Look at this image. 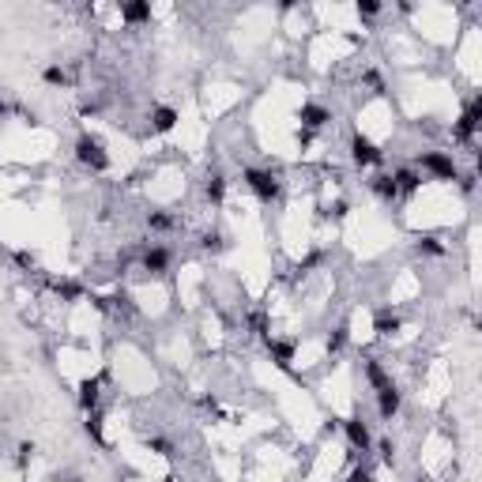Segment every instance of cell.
Listing matches in <instances>:
<instances>
[{
    "label": "cell",
    "instance_id": "obj_1",
    "mask_svg": "<svg viewBox=\"0 0 482 482\" xmlns=\"http://www.w3.org/2000/svg\"><path fill=\"white\" fill-rule=\"evenodd\" d=\"M76 163L87 166L91 173H106V170H110V151H106V143L95 136V132H79V136H76Z\"/></svg>",
    "mask_w": 482,
    "mask_h": 482
},
{
    "label": "cell",
    "instance_id": "obj_2",
    "mask_svg": "<svg viewBox=\"0 0 482 482\" xmlns=\"http://www.w3.org/2000/svg\"><path fill=\"white\" fill-rule=\"evenodd\" d=\"M241 178H245V189L257 196L260 204H275V200L283 196V181H279V173L264 170V166H249Z\"/></svg>",
    "mask_w": 482,
    "mask_h": 482
},
{
    "label": "cell",
    "instance_id": "obj_3",
    "mask_svg": "<svg viewBox=\"0 0 482 482\" xmlns=\"http://www.w3.org/2000/svg\"><path fill=\"white\" fill-rule=\"evenodd\" d=\"M414 170H419L422 178H434V181H456L460 178L456 158L445 155V151H422L419 163H414Z\"/></svg>",
    "mask_w": 482,
    "mask_h": 482
},
{
    "label": "cell",
    "instance_id": "obj_4",
    "mask_svg": "<svg viewBox=\"0 0 482 482\" xmlns=\"http://www.w3.org/2000/svg\"><path fill=\"white\" fill-rule=\"evenodd\" d=\"M478 125H482V98L475 95V98H467V106H463L460 120L452 125V140H460V143H475V136H478Z\"/></svg>",
    "mask_w": 482,
    "mask_h": 482
},
{
    "label": "cell",
    "instance_id": "obj_5",
    "mask_svg": "<svg viewBox=\"0 0 482 482\" xmlns=\"http://www.w3.org/2000/svg\"><path fill=\"white\" fill-rule=\"evenodd\" d=\"M351 163L358 170H369V166H381L384 163V151L377 143H373L369 136H362V132H354L351 136Z\"/></svg>",
    "mask_w": 482,
    "mask_h": 482
},
{
    "label": "cell",
    "instance_id": "obj_6",
    "mask_svg": "<svg viewBox=\"0 0 482 482\" xmlns=\"http://www.w3.org/2000/svg\"><path fill=\"white\" fill-rule=\"evenodd\" d=\"M339 422H343V434H347L354 452H369L373 448V430H369V422L362 419V414H354V419H339Z\"/></svg>",
    "mask_w": 482,
    "mask_h": 482
},
{
    "label": "cell",
    "instance_id": "obj_7",
    "mask_svg": "<svg viewBox=\"0 0 482 482\" xmlns=\"http://www.w3.org/2000/svg\"><path fill=\"white\" fill-rule=\"evenodd\" d=\"M264 347H267V358L275 362V369L290 373V366H294V351H298V347H294L290 339H275V336H267Z\"/></svg>",
    "mask_w": 482,
    "mask_h": 482
},
{
    "label": "cell",
    "instance_id": "obj_8",
    "mask_svg": "<svg viewBox=\"0 0 482 482\" xmlns=\"http://www.w3.org/2000/svg\"><path fill=\"white\" fill-rule=\"evenodd\" d=\"M399 407H404V392H399L396 384H384L381 392H377V414L384 422H392L396 414H399Z\"/></svg>",
    "mask_w": 482,
    "mask_h": 482
},
{
    "label": "cell",
    "instance_id": "obj_9",
    "mask_svg": "<svg viewBox=\"0 0 482 482\" xmlns=\"http://www.w3.org/2000/svg\"><path fill=\"white\" fill-rule=\"evenodd\" d=\"M298 120H302V128L317 132V128H324L328 120H332V110H328V106H320V102H302Z\"/></svg>",
    "mask_w": 482,
    "mask_h": 482
},
{
    "label": "cell",
    "instance_id": "obj_10",
    "mask_svg": "<svg viewBox=\"0 0 482 482\" xmlns=\"http://www.w3.org/2000/svg\"><path fill=\"white\" fill-rule=\"evenodd\" d=\"M170 249L166 245H151V249H143V257H140V264H143V272H151V275H166L170 272Z\"/></svg>",
    "mask_w": 482,
    "mask_h": 482
},
{
    "label": "cell",
    "instance_id": "obj_11",
    "mask_svg": "<svg viewBox=\"0 0 482 482\" xmlns=\"http://www.w3.org/2000/svg\"><path fill=\"white\" fill-rule=\"evenodd\" d=\"M98 399H102V392H98V377H83V381H79V388H76V404H79V411H83V414L98 411Z\"/></svg>",
    "mask_w": 482,
    "mask_h": 482
},
{
    "label": "cell",
    "instance_id": "obj_12",
    "mask_svg": "<svg viewBox=\"0 0 482 482\" xmlns=\"http://www.w3.org/2000/svg\"><path fill=\"white\" fill-rule=\"evenodd\" d=\"M178 120H181L178 106H155V110H151V132H158V136H166V132H173V128H178Z\"/></svg>",
    "mask_w": 482,
    "mask_h": 482
},
{
    "label": "cell",
    "instance_id": "obj_13",
    "mask_svg": "<svg viewBox=\"0 0 482 482\" xmlns=\"http://www.w3.org/2000/svg\"><path fill=\"white\" fill-rule=\"evenodd\" d=\"M392 181H396V189H399V196H414V193H419L422 189V173L419 170H414V166H399L396 173H392Z\"/></svg>",
    "mask_w": 482,
    "mask_h": 482
},
{
    "label": "cell",
    "instance_id": "obj_14",
    "mask_svg": "<svg viewBox=\"0 0 482 482\" xmlns=\"http://www.w3.org/2000/svg\"><path fill=\"white\" fill-rule=\"evenodd\" d=\"M120 19H125L128 26L151 23V0H128V4H120Z\"/></svg>",
    "mask_w": 482,
    "mask_h": 482
},
{
    "label": "cell",
    "instance_id": "obj_15",
    "mask_svg": "<svg viewBox=\"0 0 482 482\" xmlns=\"http://www.w3.org/2000/svg\"><path fill=\"white\" fill-rule=\"evenodd\" d=\"M53 290H57L61 302H83V298H87V287L79 283V279H57V283H53Z\"/></svg>",
    "mask_w": 482,
    "mask_h": 482
},
{
    "label": "cell",
    "instance_id": "obj_16",
    "mask_svg": "<svg viewBox=\"0 0 482 482\" xmlns=\"http://www.w3.org/2000/svg\"><path fill=\"white\" fill-rule=\"evenodd\" d=\"M362 369H366V381H369V388H373V392H381L384 384H392V377H388V369L381 366L377 358H366V362H362Z\"/></svg>",
    "mask_w": 482,
    "mask_h": 482
},
{
    "label": "cell",
    "instance_id": "obj_17",
    "mask_svg": "<svg viewBox=\"0 0 482 482\" xmlns=\"http://www.w3.org/2000/svg\"><path fill=\"white\" fill-rule=\"evenodd\" d=\"M373 328H377L381 336H396V332H399V313L388 309V305H381V309L373 313Z\"/></svg>",
    "mask_w": 482,
    "mask_h": 482
},
{
    "label": "cell",
    "instance_id": "obj_18",
    "mask_svg": "<svg viewBox=\"0 0 482 482\" xmlns=\"http://www.w3.org/2000/svg\"><path fill=\"white\" fill-rule=\"evenodd\" d=\"M369 189H373V196H377V200H384V204L399 200V189H396L392 173H381V178H373V181H369Z\"/></svg>",
    "mask_w": 482,
    "mask_h": 482
},
{
    "label": "cell",
    "instance_id": "obj_19",
    "mask_svg": "<svg viewBox=\"0 0 482 482\" xmlns=\"http://www.w3.org/2000/svg\"><path fill=\"white\" fill-rule=\"evenodd\" d=\"M83 430H87V437L95 441V445H106V419H102V411H91L87 414Z\"/></svg>",
    "mask_w": 482,
    "mask_h": 482
},
{
    "label": "cell",
    "instance_id": "obj_20",
    "mask_svg": "<svg viewBox=\"0 0 482 482\" xmlns=\"http://www.w3.org/2000/svg\"><path fill=\"white\" fill-rule=\"evenodd\" d=\"M42 83H49V87H68L72 76H68V68H64V64H46V68H42Z\"/></svg>",
    "mask_w": 482,
    "mask_h": 482
},
{
    "label": "cell",
    "instance_id": "obj_21",
    "mask_svg": "<svg viewBox=\"0 0 482 482\" xmlns=\"http://www.w3.org/2000/svg\"><path fill=\"white\" fill-rule=\"evenodd\" d=\"M414 252H419V257H445V241L434 237V234H426V237L414 241Z\"/></svg>",
    "mask_w": 482,
    "mask_h": 482
},
{
    "label": "cell",
    "instance_id": "obj_22",
    "mask_svg": "<svg viewBox=\"0 0 482 482\" xmlns=\"http://www.w3.org/2000/svg\"><path fill=\"white\" fill-rule=\"evenodd\" d=\"M204 196H207L215 207L226 200V178H222V173H211V178H207V185H204Z\"/></svg>",
    "mask_w": 482,
    "mask_h": 482
},
{
    "label": "cell",
    "instance_id": "obj_23",
    "mask_svg": "<svg viewBox=\"0 0 482 482\" xmlns=\"http://www.w3.org/2000/svg\"><path fill=\"white\" fill-rule=\"evenodd\" d=\"M245 320H249V332H252V336H264V339H267V313H264V309H252Z\"/></svg>",
    "mask_w": 482,
    "mask_h": 482
},
{
    "label": "cell",
    "instance_id": "obj_24",
    "mask_svg": "<svg viewBox=\"0 0 482 482\" xmlns=\"http://www.w3.org/2000/svg\"><path fill=\"white\" fill-rule=\"evenodd\" d=\"M362 83H366L373 95H384V76H381L377 68H366V72H362Z\"/></svg>",
    "mask_w": 482,
    "mask_h": 482
},
{
    "label": "cell",
    "instance_id": "obj_25",
    "mask_svg": "<svg viewBox=\"0 0 482 482\" xmlns=\"http://www.w3.org/2000/svg\"><path fill=\"white\" fill-rule=\"evenodd\" d=\"M147 226H151V230H173V215H166V211H151V215H147Z\"/></svg>",
    "mask_w": 482,
    "mask_h": 482
},
{
    "label": "cell",
    "instance_id": "obj_26",
    "mask_svg": "<svg viewBox=\"0 0 482 482\" xmlns=\"http://www.w3.org/2000/svg\"><path fill=\"white\" fill-rule=\"evenodd\" d=\"M320 264H324V249H313V252H305V260L298 264V275L313 272V267H320Z\"/></svg>",
    "mask_w": 482,
    "mask_h": 482
},
{
    "label": "cell",
    "instance_id": "obj_27",
    "mask_svg": "<svg viewBox=\"0 0 482 482\" xmlns=\"http://www.w3.org/2000/svg\"><path fill=\"white\" fill-rule=\"evenodd\" d=\"M381 11H384L381 0H358V16H362V19H377Z\"/></svg>",
    "mask_w": 482,
    "mask_h": 482
},
{
    "label": "cell",
    "instance_id": "obj_28",
    "mask_svg": "<svg viewBox=\"0 0 482 482\" xmlns=\"http://www.w3.org/2000/svg\"><path fill=\"white\" fill-rule=\"evenodd\" d=\"M147 448H151L155 456H173V441L170 437H151V441H147Z\"/></svg>",
    "mask_w": 482,
    "mask_h": 482
},
{
    "label": "cell",
    "instance_id": "obj_29",
    "mask_svg": "<svg viewBox=\"0 0 482 482\" xmlns=\"http://www.w3.org/2000/svg\"><path fill=\"white\" fill-rule=\"evenodd\" d=\"M343 347H347V328L339 324V328H336V332H332V336H328V354H339Z\"/></svg>",
    "mask_w": 482,
    "mask_h": 482
},
{
    "label": "cell",
    "instance_id": "obj_30",
    "mask_svg": "<svg viewBox=\"0 0 482 482\" xmlns=\"http://www.w3.org/2000/svg\"><path fill=\"white\" fill-rule=\"evenodd\" d=\"M456 181H460V193H463V196H471V193L478 189V173H475V170H467V173H460V178H456Z\"/></svg>",
    "mask_w": 482,
    "mask_h": 482
},
{
    "label": "cell",
    "instance_id": "obj_31",
    "mask_svg": "<svg viewBox=\"0 0 482 482\" xmlns=\"http://www.w3.org/2000/svg\"><path fill=\"white\" fill-rule=\"evenodd\" d=\"M34 460V441H19V448H16V463L19 467H26Z\"/></svg>",
    "mask_w": 482,
    "mask_h": 482
},
{
    "label": "cell",
    "instance_id": "obj_32",
    "mask_svg": "<svg viewBox=\"0 0 482 482\" xmlns=\"http://www.w3.org/2000/svg\"><path fill=\"white\" fill-rule=\"evenodd\" d=\"M347 482H373V471H369L366 463H358L354 471H351V478H347Z\"/></svg>",
    "mask_w": 482,
    "mask_h": 482
},
{
    "label": "cell",
    "instance_id": "obj_33",
    "mask_svg": "<svg viewBox=\"0 0 482 482\" xmlns=\"http://www.w3.org/2000/svg\"><path fill=\"white\" fill-rule=\"evenodd\" d=\"M381 463H388V467H392V460H396V445H392V441H381Z\"/></svg>",
    "mask_w": 482,
    "mask_h": 482
},
{
    "label": "cell",
    "instance_id": "obj_34",
    "mask_svg": "<svg viewBox=\"0 0 482 482\" xmlns=\"http://www.w3.org/2000/svg\"><path fill=\"white\" fill-rule=\"evenodd\" d=\"M200 245H204V249H222V234H204Z\"/></svg>",
    "mask_w": 482,
    "mask_h": 482
},
{
    "label": "cell",
    "instance_id": "obj_35",
    "mask_svg": "<svg viewBox=\"0 0 482 482\" xmlns=\"http://www.w3.org/2000/svg\"><path fill=\"white\" fill-rule=\"evenodd\" d=\"M328 215H332V219H343V215H347V200H336V204L328 207Z\"/></svg>",
    "mask_w": 482,
    "mask_h": 482
},
{
    "label": "cell",
    "instance_id": "obj_36",
    "mask_svg": "<svg viewBox=\"0 0 482 482\" xmlns=\"http://www.w3.org/2000/svg\"><path fill=\"white\" fill-rule=\"evenodd\" d=\"M16 260H19L23 267H34V257H31V252H16Z\"/></svg>",
    "mask_w": 482,
    "mask_h": 482
},
{
    "label": "cell",
    "instance_id": "obj_37",
    "mask_svg": "<svg viewBox=\"0 0 482 482\" xmlns=\"http://www.w3.org/2000/svg\"><path fill=\"white\" fill-rule=\"evenodd\" d=\"M68 482H83V478H79V475H72V478H68Z\"/></svg>",
    "mask_w": 482,
    "mask_h": 482
},
{
    "label": "cell",
    "instance_id": "obj_38",
    "mask_svg": "<svg viewBox=\"0 0 482 482\" xmlns=\"http://www.w3.org/2000/svg\"><path fill=\"white\" fill-rule=\"evenodd\" d=\"M414 482H430V478H422V475H419V478H414Z\"/></svg>",
    "mask_w": 482,
    "mask_h": 482
}]
</instances>
